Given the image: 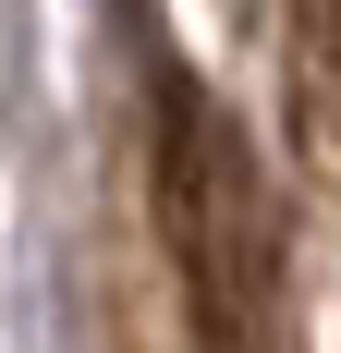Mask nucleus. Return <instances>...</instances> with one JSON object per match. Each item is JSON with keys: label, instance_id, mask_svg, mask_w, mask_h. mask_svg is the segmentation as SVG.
I'll list each match as a JSON object with an SVG mask.
<instances>
[{"label": "nucleus", "instance_id": "obj_1", "mask_svg": "<svg viewBox=\"0 0 341 353\" xmlns=\"http://www.w3.org/2000/svg\"><path fill=\"white\" fill-rule=\"evenodd\" d=\"M146 183H159V244H170V281H183V317H195V353H269V292H280L269 171L195 73H159Z\"/></svg>", "mask_w": 341, "mask_h": 353}]
</instances>
